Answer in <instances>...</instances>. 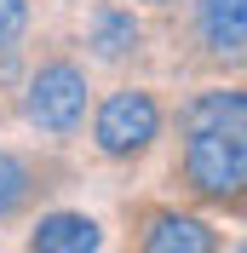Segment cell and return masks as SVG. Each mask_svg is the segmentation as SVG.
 <instances>
[{
	"label": "cell",
	"instance_id": "obj_1",
	"mask_svg": "<svg viewBox=\"0 0 247 253\" xmlns=\"http://www.w3.org/2000/svg\"><path fill=\"white\" fill-rule=\"evenodd\" d=\"M184 178L196 196H236L247 178V126H196L184 144Z\"/></svg>",
	"mask_w": 247,
	"mask_h": 253
},
{
	"label": "cell",
	"instance_id": "obj_2",
	"mask_svg": "<svg viewBox=\"0 0 247 253\" xmlns=\"http://www.w3.org/2000/svg\"><path fill=\"white\" fill-rule=\"evenodd\" d=\"M23 115H29L41 132H75L81 115H86V75L75 63H41L29 75V92H23Z\"/></svg>",
	"mask_w": 247,
	"mask_h": 253
},
{
	"label": "cell",
	"instance_id": "obj_3",
	"mask_svg": "<svg viewBox=\"0 0 247 253\" xmlns=\"http://www.w3.org/2000/svg\"><path fill=\"white\" fill-rule=\"evenodd\" d=\"M161 132V104L138 86H126V92H109L98 104V121H92V138L104 156H138L150 150V138Z\"/></svg>",
	"mask_w": 247,
	"mask_h": 253
},
{
	"label": "cell",
	"instance_id": "obj_4",
	"mask_svg": "<svg viewBox=\"0 0 247 253\" xmlns=\"http://www.w3.org/2000/svg\"><path fill=\"white\" fill-rule=\"evenodd\" d=\"M144 248L150 253H213L218 236H213V224L190 219V213H155L150 230H144Z\"/></svg>",
	"mask_w": 247,
	"mask_h": 253
},
{
	"label": "cell",
	"instance_id": "obj_5",
	"mask_svg": "<svg viewBox=\"0 0 247 253\" xmlns=\"http://www.w3.org/2000/svg\"><path fill=\"white\" fill-rule=\"evenodd\" d=\"M98 242H104V230L86 213H46V219L35 224L29 248L35 253H92Z\"/></svg>",
	"mask_w": 247,
	"mask_h": 253
},
{
	"label": "cell",
	"instance_id": "obj_6",
	"mask_svg": "<svg viewBox=\"0 0 247 253\" xmlns=\"http://www.w3.org/2000/svg\"><path fill=\"white\" fill-rule=\"evenodd\" d=\"M201 41L218 58H242V46H247V0H201Z\"/></svg>",
	"mask_w": 247,
	"mask_h": 253
},
{
	"label": "cell",
	"instance_id": "obj_7",
	"mask_svg": "<svg viewBox=\"0 0 247 253\" xmlns=\"http://www.w3.org/2000/svg\"><path fill=\"white\" fill-rule=\"evenodd\" d=\"M144 29L132 23V12H121V6H98L92 12V52L98 58H126V52H138Z\"/></svg>",
	"mask_w": 247,
	"mask_h": 253
},
{
	"label": "cell",
	"instance_id": "obj_8",
	"mask_svg": "<svg viewBox=\"0 0 247 253\" xmlns=\"http://www.w3.org/2000/svg\"><path fill=\"white\" fill-rule=\"evenodd\" d=\"M184 126L196 132V126H247V98L236 92H201L196 104L184 110Z\"/></svg>",
	"mask_w": 247,
	"mask_h": 253
},
{
	"label": "cell",
	"instance_id": "obj_9",
	"mask_svg": "<svg viewBox=\"0 0 247 253\" xmlns=\"http://www.w3.org/2000/svg\"><path fill=\"white\" fill-rule=\"evenodd\" d=\"M23 196H29V167H23L12 150H0V219H6V213H17V207H23Z\"/></svg>",
	"mask_w": 247,
	"mask_h": 253
},
{
	"label": "cell",
	"instance_id": "obj_10",
	"mask_svg": "<svg viewBox=\"0 0 247 253\" xmlns=\"http://www.w3.org/2000/svg\"><path fill=\"white\" fill-rule=\"evenodd\" d=\"M29 29V0H0V52H12Z\"/></svg>",
	"mask_w": 247,
	"mask_h": 253
},
{
	"label": "cell",
	"instance_id": "obj_11",
	"mask_svg": "<svg viewBox=\"0 0 247 253\" xmlns=\"http://www.w3.org/2000/svg\"><path fill=\"white\" fill-rule=\"evenodd\" d=\"M144 6H172V0H144Z\"/></svg>",
	"mask_w": 247,
	"mask_h": 253
}]
</instances>
